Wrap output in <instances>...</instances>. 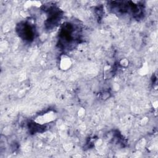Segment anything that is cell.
I'll return each instance as SVG.
<instances>
[{"instance_id":"cell-1","label":"cell","mask_w":158,"mask_h":158,"mask_svg":"<svg viewBox=\"0 0 158 158\" xmlns=\"http://www.w3.org/2000/svg\"><path fill=\"white\" fill-rule=\"evenodd\" d=\"M57 118L56 113L53 110H49L41 115H38L35 119V122L39 125H44L53 122Z\"/></svg>"},{"instance_id":"cell-2","label":"cell","mask_w":158,"mask_h":158,"mask_svg":"<svg viewBox=\"0 0 158 158\" xmlns=\"http://www.w3.org/2000/svg\"><path fill=\"white\" fill-rule=\"evenodd\" d=\"M72 65V62L68 56L64 55L60 57V68L63 70H68Z\"/></svg>"}]
</instances>
